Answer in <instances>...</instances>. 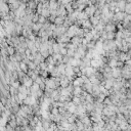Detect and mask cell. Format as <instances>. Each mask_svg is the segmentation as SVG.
<instances>
[{
    "label": "cell",
    "instance_id": "1",
    "mask_svg": "<svg viewBox=\"0 0 131 131\" xmlns=\"http://www.w3.org/2000/svg\"><path fill=\"white\" fill-rule=\"evenodd\" d=\"M126 16H127V14L125 12H115V16H114V20H113V23H120V22H123Z\"/></svg>",
    "mask_w": 131,
    "mask_h": 131
},
{
    "label": "cell",
    "instance_id": "2",
    "mask_svg": "<svg viewBox=\"0 0 131 131\" xmlns=\"http://www.w3.org/2000/svg\"><path fill=\"white\" fill-rule=\"evenodd\" d=\"M78 28H79V27L76 25V24H73L72 26L69 27V29H68V31H67V33H66V34H67L70 38H73L74 36L77 35V30H78Z\"/></svg>",
    "mask_w": 131,
    "mask_h": 131
},
{
    "label": "cell",
    "instance_id": "3",
    "mask_svg": "<svg viewBox=\"0 0 131 131\" xmlns=\"http://www.w3.org/2000/svg\"><path fill=\"white\" fill-rule=\"evenodd\" d=\"M98 7L96 6V5H94V4H91V5H87L86 6V8L84 9V12L88 14V16L90 18V16H94V14H95V12H96V9H97Z\"/></svg>",
    "mask_w": 131,
    "mask_h": 131
},
{
    "label": "cell",
    "instance_id": "4",
    "mask_svg": "<svg viewBox=\"0 0 131 131\" xmlns=\"http://www.w3.org/2000/svg\"><path fill=\"white\" fill-rule=\"evenodd\" d=\"M45 84H46V87H48V88H52V89L58 88L56 81H54V77H52V76H51V78L48 77V78L45 79Z\"/></svg>",
    "mask_w": 131,
    "mask_h": 131
},
{
    "label": "cell",
    "instance_id": "5",
    "mask_svg": "<svg viewBox=\"0 0 131 131\" xmlns=\"http://www.w3.org/2000/svg\"><path fill=\"white\" fill-rule=\"evenodd\" d=\"M56 41L58 43H69V42H71V38L67 34H62L56 38Z\"/></svg>",
    "mask_w": 131,
    "mask_h": 131
},
{
    "label": "cell",
    "instance_id": "6",
    "mask_svg": "<svg viewBox=\"0 0 131 131\" xmlns=\"http://www.w3.org/2000/svg\"><path fill=\"white\" fill-rule=\"evenodd\" d=\"M112 74H113V77H114L115 79L121 78V77H122V69L119 68V67H116V68L113 69Z\"/></svg>",
    "mask_w": 131,
    "mask_h": 131
},
{
    "label": "cell",
    "instance_id": "7",
    "mask_svg": "<svg viewBox=\"0 0 131 131\" xmlns=\"http://www.w3.org/2000/svg\"><path fill=\"white\" fill-rule=\"evenodd\" d=\"M33 83H34V80H33L29 75H27L26 77H25V79L23 80V82H22V84H24V85H26L27 87H32V85H33Z\"/></svg>",
    "mask_w": 131,
    "mask_h": 131
},
{
    "label": "cell",
    "instance_id": "8",
    "mask_svg": "<svg viewBox=\"0 0 131 131\" xmlns=\"http://www.w3.org/2000/svg\"><path fill=\"white\" fill-rule=\"evenodd\" d=\"M104 30L106 32H116L117 31V25L115 23H108L104 26Z\"/></svg>",
    "mask_w": 131,
    "mask_h": 131
},
{
    "label": "cell",
    "instance_id": "9",
    "mask_svg": "<svg viewBox=\"0 0 131 131\" xmlns=\"http://www.w3.org/2000/svg\"><path fill=\"white\" fill-rule=\"evenodd\" d=\"M82 87H83V89L86 90L88 93H92V91H93V84H92L91 82L84 83V85H83Z\"/></svg>",
    "mask_w": 131,
    "mask_h": 131
},
{
    "label": "cell",
    "instance_id": "10",
    "mask_svg": "<svg viewBox=\"0 0 131 131\" xmlns=\"http://www.w3.org/2000/svg\"><path fill=\"white\" fill-rule=\"evenodd\" d=\"M84 104H85V108H86L87 113H91L94 111V108H95L94 102H85Z\"/></svg>",
    "mask_w": 131,
    "mask_h": 131
},
{
    "label": "cell",
    "instance_id": "11",
    "mask_svg": "<svg viewBox=\"0 0 131 131\" xmlns=\"http://www.w3.org/2000/svg\"><path fill=\"white\" fill-rule=\"evenodd\" d=\"M126 4H127L126 0H119V1L117 2V7H119V9L121 10V12H125Z\"/></svg>",
    "mask_w": 131,
    "mask_h": 131
},
{
    "label": "cell",
    "instance_id": "12",
    "mask_svg": "<svg viewBox=\"0 0 131 131\" xmlns=\"http://www.w3.org/2000/svg\"><path fill=\"white\" fill-rule=\"evenodd\" d=\"M72 81H70V79L67 77V76H64V78L60 79V87H68L70 84H71Z\"/></svg>",
    "mask_w": 131,
    "mask_h": 131
},
{
    "label": "cell",
    "instance_id": "13",
    "mask_svg": "<svg viewBox=\"0 0 131 131\" xmlns=\"http://www.w3.org/2000/svg\"><path fill=\"white\" fill-rule=\"evenodd\" d=\"M82 28H87V29H90V30H92L94 27H93V25L91 24V22H90V20L88 18V20H83V24H82Z\"/></svg>",
    "mask_w": 131,
    "mask_h": 131
},
{
    "label": "cell",
    "instance_id": "14",
    "mask_svg": "<svg viewBox=\"0 0 131 131\" xmlns=\"http://www.w3.org/2000/svg\"><path fill=\"white\" fill-rule=\"evenodd\" d=\"M42 27H43V24H41V23H34V25H33V31H34V34H36L37 35V33L42 29Z\"/></svg>",
    "mask_w": 131,
    "mask_h": 131
},
{
    "label": "cell",
    "instance_id": "15",
    "mask_svg": "<svg viewBox=\"0 0 131 131\" xmlns=\"http://www.w3.org/2000/svg\"><path fill=\"white\" fill-rule=\"evenodd\" d=\"M9 12H10L9 4H8V3H6V2H1V12L8 14Z\"/></svg>",
    "mask_w": 131,
    "mask_h": 131
},
{
    "label": "cell",
    "instance_id": "16",
    "mask_svg": "<svg viewBox=\"0 0 131 131\" xmlns=\"http://www.w3.org/2000/svg\"><path fill=\"white\" fill-rule=\"evenodd\" d=\"M90 22H91V24L93 25V27H95L96 25L100 24V16H90Z\"/></svg>",
    "mask_w": 131,
    "mask_h": 131
},
{
    "label": "cell",
    "instance_id": "17",
    "mask_svg": "<svg viewBox=\"0 0 131 131\" xmlns=\"http://www.w3.org/2000/svg\"><path fill=\"white\" fill-rule=\"evenodd\" d=\"M49 4H50V9H58L60 6L58 0H49Z\"/></svg>",
    "mask_w": 131,
    "mask_h": 131
},
{
    "label": "cell",
    "instance_id": "18",
    "mask_svg": "<svg viewBox=\"0 0 131 131\" xmlns=\"http://www.w3.org/2000/svg\"><path fill=\"white\" fill-rule=\"evenodd\" d=\"M71 42L79 46V44H81V43H82V38H80L78 36H74L73 38H71Z\"/></svg>",
    "mask_w": 131,
    "mask_h": 131
},
{
    "label": "cell",
    "instance_id": "19",
    "mask_svg": "<svg viewBox=\"0 0 131 131\" xmlns=\"http://www.w3.org/2000/svg\"><path fill=\"white\" fill-rule=\"evenodd\" d=\"M20 69L22 71L26 72V73L29 72V67H28V64H27L25 62H20Z\"/></svg>",
    "mask_w": 131,
    "mask_h": 131
},
{
    "label": "cell",
    "instance_id": "20",
    "mask_svg": "<svg viewBox=\"0 0 131 131\" xmlns=\"http://www.w3.org/2000/svg\"><path fill=\"white\" fill-rule=\"evenodd\" d=\"M108 64L110 66L111 68H116V67H118V60H116V58H111L110 60H108Z\"/></svg>",
    "mask_w": 131,
    "mask_h": 131
},
{
    "label": "cell",
    "instance_id": "21",
    "mask_svg": "<svg viewBox=\"0 0 131 131\" xmlns=\"http://www.w3.org/2000/svg\"><path fill=\"white\" fill-rule=\"evenodd\" d=\"M50 14H51L50 8H43V12H42L41 16H45L46 18H48L50 16Z\"/></svg>",
    "mask_w": 131,
    "mask_h": 131
},
{
    "label": "cell",
    "instance_id": "22",
    "mask_svg": "<svg viewBox=\"0 0 131 131\" xmlns=\"http://www.w3.org/2000/svg\"><path fill=\"white\" fill-rule=\"evenodd\" d=\"M39 89H40V85L38 83L34 82V83H33V85H32V87H31V93L32 92H37Z\"/></svg>",
    "mask_w": 131,
    "mask_h": 131
},
{
    "label": "cell",
    "instance_id": "23",
    "mask_svg": "<svg viewBox=\"0 0 131 131\" xmlns=\"http://www.w3.org/2000/svg\"><path fill=\"white\" fill-rule=\"evenodd\" d=\"M76 36H78V37H80V38H83L84 36H85V31H84V29L83 28H78V30H77V35Z\"/></svg>",
    "mask_w": 131,
    "mask_h": 131
},
{
    "label": "cell",
    "instance_id": "24",
    "mask_svg": "<svg viewBox=\"0 0 131 131\" xmlns=\"http://www.w3.org/2000/svg\"><path fill=\"white\" fill-rule=\"evenodd\" d=\"M108 40H115L116 39V32H108Z\"/></svg>",
    "mask_w": 131,
    "mask_h": 131
},
{
    "label": "cell",
    "instance_id": "25",
    "mask_svg": "<svg viewBox=\"0 0 131 131\" xmlns=\"http://www.w3.org/2000/svg\"><path fill=\"white\" fill-rule=\"evenodd\" d=\"M49 75H50V73L47 71V70H41L40 71V76H42L43 78H48L49 77Z\"/></svg>",
    "mask_w": 131,
    "mask_h": 131
},
{
    "label": "cell",
    "instance_id": "26",
    "mask_svg": "<svg viewBox=\"0 0 131 131\" xmlns=\"http://www.w3.org/2000/svg\"><path fill=\"white\" fill-rule=\"evenodd\" d=\"M43 12V3L42 2H39L38 5H37V8H36V12L38 14H41Z\"/></svg>",
    "mask_w": 131,
    "mask_h": 131
},
{
    "label": "cell",
    "instance_id": "27",
    "mask_svg": "<svg viewBox=\"0 0 131 131\" xmlns=\"http://www.w3.org/2000/svg\"><path fill=\"white\" fill-rule=\"evenodd\" d=\"M125 12L127 14H131V2H127L126 7H125Z\"/></svg>",
    "mask_w": 131,
    "mask_h": 131
},
{
    "label": "cell",
    "instance_id": "28",
    "mask_svg": "<svg viewBox=\"0 0 131 131\" xmlns=\"http://www.w3.org/2000/svg\"><path fill=\"white\" fill-rule=\"evenodd\" d=\"M39 16H40V14H38L37 12L34 14V16H33V23H38V22H39Z\"/></svg>",
    "mask_w": 131,
    "mask_h": 131
},
{
    "label": "cell",
    "instance_id": "29",
    "mask_svg": "<svg viewBox=\"0 0 131 131\" xmlns=\"http://www.w3.org/2000/svg\"><path fill=\"white\" fill-rule=\"evenodd\" d=\"M46 18L45 16H41L40 14V16H39V23H41V24H45L46 23Z\"/></svg>",
    "mask_w": 131,
    "mask_h": 131
},
{
    "label": "cell",
    "instance_id": "30",
    "mask_svg": "<svg viewBox=\"0 0 131 131\" xmlns=\"http://www.w3.org/2000/svg\"><path fill=\"white\" fill-rule=\"evenodd\" d=\"M60 53H62V56H67V54H68V48H67V47H62V48L60 49Z\"/></svg>",
    "mask_w": 131,
    "mask_h": 131
},
{
    "label": "cell",
    "instance_id": "31",
    "mask_svg": "<svg viewBox=\"0 0 131 131\" xmlns=\"http://www.w3.org/2000/svg\"><path fill=\"white\" fill-rule=\"evenodd\" d=\"M75 52H76V50H74V49H70V48H68V56H72V58H74V56H75Z\"/></svg>",
    "mask_w": 131,
    "mask_h": 131
},
{
    "label": "cell",
    "instance_id": "32",
    "mask_svg": "<svg viewBox=\"0 0 131 131\" xmlns=\"http://www.w3.org/2000/svg\"><path fill=\"white\" fill-rule=\"evenodd\" d=\"M41 54H42V56H44L45 58H48V56H50V54H49V51H48V50H45V51H42V52H41Z\"/></svg>",
    "mask_w": 131,
    "mask_h": 131
},
{
    "label": "cell",
    "instance_id": "33",
    "mask_svg": "<svg viewBox=\"0 0 131 131\" xmlns=\"http://www.w3.org/2000/svg\"><path fill=\"white\" fill-rule=\"evenodd\" d=\"M74 72H75L76 74H78L79 72H81V69H80V67H78V66H77V67H74Z\"/></svg>",
    "mask_w": 131,
    "mask_h": 131
},
{
    "label": "cell",
    "instance_id": "34",
    "mask_svg": "<svg viewBox=\"0 0 131 131\" xmlns=\"http://www.w3.org/2000/svg\"><path fill=\"white\" fill-rule=\"evenodd\" d=\"M126 41H127V42H129V43H131V37H128V38H126Z\"/></svg>",
    "mask_w": 131,
    "mask_h": 131
},
{
    "label": "cell",
    "instance_id": "35",
    "mask_svg": "<svg viewBox=\"0 0 131 131\" xmlns=\"http://www.w3.org/2000/svg\"><path fill=\"white\" fill-rule=\"evenodd\" d=\"M104 1H106V3H110V2H111V1H112V0H104Z\"/></svg>",
    "mask_w": 131,
    "mask_h": 131
},
{
    "label": "cell",
    "instance_id": "36",
    "mask_svg": "<svg viewBox=\"0 0 131 131\" xmlns=\"http://www.w3.org/2000/svg\"><path fill=\"white\" fill-rule=\"evenodd\" d=\"M117 1H119V0H117Z\"/></svg>",
    "mask_w": 131,
    "mask_h": 131
}]
</instances>
